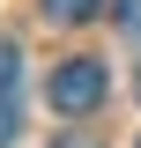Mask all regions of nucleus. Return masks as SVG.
I'll list each match as a JSON object with an SVG mask.
<instances>
[{
	"label": "nucleus",
	"mask_w": 141,
	"mask_h": 148,
	"mask_svg": "<svg viewBox=\"0 0 141 148\" xmlns=\"http://www.w3.org/2000/svg\"><path fill=\"white\" fill-rule=\"evenodd\" d=\"M111 15H119L126 37H141V0H111Z\"/></svg>",
	"instance_id": "nucleus-4"
},
{
	"label": "nucleus",
	"mask_w": 141,
	"mask_h": 148,
	"mask_svg": "<svg viewBox=\"0 0 141 148\" xmlns=\"http://www.w3.org/2000/svg\"><path fill=\"white\" fill-rule=\"evenodd\" d=\"M134 96H141V82H134Z\"/></svg>",
	"instance_id": "nucleus-7"
},
{
	"label": "nucleus",
	"mask_w": 141,
	"mask_h": 148,
	"mask_svg": "<svg viewBox=\"0 0 141 148\" xmlns=\"http://www.w3.org/2000/svg\"><path fill=\"white\" fill-rule=\"evenodd\" d=\"M22 82V52H15V37H0V96H15Z\"/></svg>",
	"instance_id": "nucleus-3"
},
{
	"label": "nucleus",
	"mask_w": 141,
	"mask_h": 148,
	"mask_svg": "<svg viewBox=\"0 0 141 148\" xmlns=\"http://www.w3.org/2000/svg\"><path fill=\"white\" fill-rule=\"evenodd\" d=\"M37 8H45V22H89L104 0H37Z\"/></svg>",
	"instance_id": "nucleus-2"
},
{
	"label": "nucleus",
	"mask_w": 141,
	"mask_h": 148,
	"mask_svg": "<svg viewBox=\"0 0 141 148\" xmlns=\"http://www.w3.org/2000/svg\"><path fill=\"white\" fill-rule=\"evenodd\" d=\"M104 96H111V74L97 67V59H59L52 82H45V104H52L59 119H89Z\"/></svg>",
	"instance_id": "nucleus-1"
},
{
	"label": "nucleus",
	"mask_w": 141,
	"mask_h": 148,
	"mask_svg": "<svg viewBox=\"0 0 141 148\" xmlns=\"http://www.w3.org/2000/svg\"><path fill=\"white\" fill-rule=\"evenodd\" d=\"M15 126H22V119H15V96H0V148L15 141Z\"/></svg>",
	"instance_id": "nucleus-5"
},
{
	"label": "nucleus",
	"mask_w": 141,
	"mask_h": 148,
	"mask_svg": "<svg viewBox=\"0 0 141 148\" xmlns=\"http://www.w3.org/2000/svg\"><path fill=\"white\" fill-rule=\"evenodd\" d=\"M52 148H97V141H89V133H59Z\"/></svg>",
	"instance_id": "nucleus-6"
}]
</instances>
